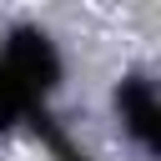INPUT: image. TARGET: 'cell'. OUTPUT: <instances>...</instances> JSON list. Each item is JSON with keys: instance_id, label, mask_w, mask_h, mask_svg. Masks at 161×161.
Returning a JSON list of instances; mask_svg holds the SVG:
<instances>
[{"instance_id": "6da1fadb", "label": "cell", "mask_w": 161, "mask_h": 161, "mask_svg": "<svg viewBox=\"0 0 161 161\" xmlns=\"http://www.w3.org/2000/svg\"><path fill=\"white\" fill-rule=\"evenodd\" d=\"M0 70L5 80L30 101V106H50L65 80H70V60H65V45L55 40V30H45L40 20H15L5 25L0 35Z\"/></svg>"}, {"instance_id": "7a4b0ae2", "label": "cell", "mask_w": 161, "mask_h": 161, "mask_svg": "<svg viewBox=\"0 0 161 161\" xmlns=\"http://www.w3.org/2000/svg\"><path fill=\"white\" fill-rule=\"evenodd\" d=\"M111 121L126 146H136L146 161H161V91L146 70H121L111 80Z\"/></svg>"}, {"instance_id": "3957f363", "label": "cell", "mask_w": 161, "mask_h": 161, "mask_svg": "<svg viewBox=\"0 0 161 161\" xmlns=\"http://www.w3.org/2000/svg\"><path fill=\"white\" fill-rule=\"evenodd\" d=\"M40 116V106H30L10 80H5V70H0V136H10V131H20L25 121H35Z\"/></svg>"}]
</instances>
